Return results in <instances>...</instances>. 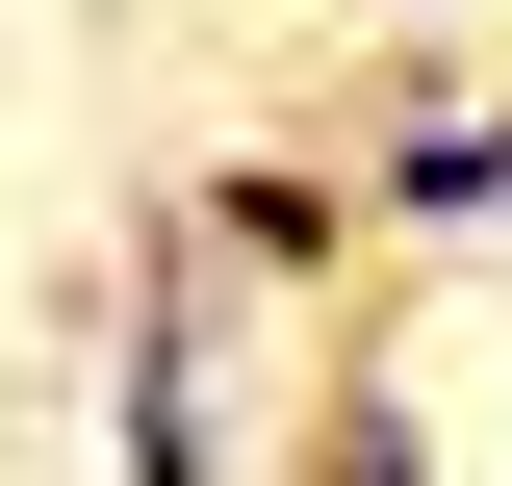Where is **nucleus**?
Here are the masks:
<instances>
[{"mask_svg":"<svg viewBox=\"0 0 512 486\" xmlns=\"http://www.w3.org/2000/svg\"><path fill=\"white\" fill-rule=\"evenodd\" d=\"M103 486H231V256L154 205L128 231V384H103Z\"/></svg>","mask_w":512,"mask_h":486,"instance_id":"f257e3e1","label":"nucleus"},{"mask_svg":"<svg viewBox=\"0 0 512 486\" xmlns=\"http://www.w3.org/2000/svg\"><path fill=\"white\" fill-rule=\"evenodd\" d=\"M180 231L231 256V282H333V231H359V180H333V154H231V180H205Z\"/></svg>","mask_w":512,"mask_h":486,"instance_id":"f03ea898","label":"nucleus"},{"mask_svg":"<svg viewBox=\"0 0 512 486\" xmlns=\"http://www.w3.org/2000/svg\"><path fill=\"white\" fill-rule=\"evenodd\" d=\"M308 486H436V410H410V359H333V410H308Z\"/></svg>","mask_w":512,"mask_h":486,"instance_id":"7ed1b4c3","label":"nucleus"}]
</instances>
